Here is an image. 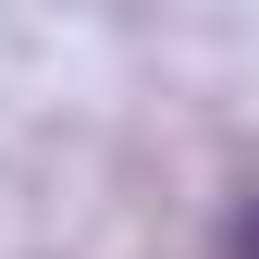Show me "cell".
Returning <instances> with one entry per match:
<instances>
[{"label":"cell","instance_id":"obj_1","mask_svg":"<svg viewBox=\"0 0 259 259\" xmlns=\"http://www.w3.org/2000/svg\"><path fill=\"white\" fill-rule=\"evenodd\" d=\"M222 259H259V198L235 210V235H222Z\"/></svg>","mask_w":259,"mask_h":259}]
</instances>
